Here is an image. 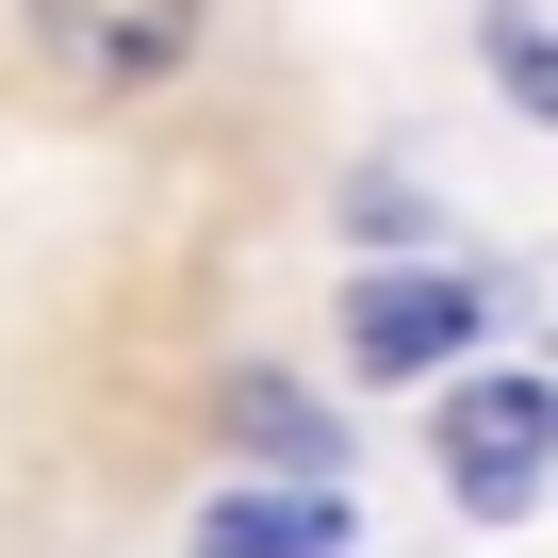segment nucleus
<instances>
[{
	"label": "nucleus",
	"mask_w": 558,
	"mask_h": 558,
	"mask_svg": "<svg viewBox=\"0 0 558 558\" xmlns=\"http://www.w3.org/2000/svg\"><path fill=\"white\" fill-rule=\"evenodd\" d=\"M427 476L476 509V525H525L558 493V378L542 362H460L427 395Z\"/></svg>",
	"instance_id": "f257e3e1"
},
{
	"label": "nucleus",
	"mask_w": 558,
	"mask_h": 558,
	"mask_svg": "<svg viewBox=\"0 0 558 558\" xmlns=\"http://www.w3.org/2000/svg\"><path fill=\"white\" fill-rule=\"evenodd\" d=\"M17 34H34V83L66 116H132L214 50V0H17Z\"/></svg>",
	"instance_id": "f03ea898"
},
{
	"label": "nucleus",
	"mask_w": 558,
	"mask_h": 558,
	"mask_svg": "<svg viewBox=\"0 0 558 558\" xmlns=\"http://www.w3.org/2000/svg\"><path fill=\"white\" fill-rule=\"evenodd\" d=\"M329 329H345L362 378H460V362L493 345V279H476V263H362Z\"/></svg>",
	"instance_id": "7ed1b4c3"
},
{
	"label": "nucleus",
	"mask_w": 558,
	"mask_h": 558,
	"mask_svg": "<svg viewBox=\"0 0 558 558\" xmlns=\"http://www.w3.org/2000/svg\"><path fill=\"white\" fill-rule=\"evenodd\" d=\"M214 427H230L246 476H345V411H329L296 362H230V378H214Z\"/></svg>",
	"instance_id": "20e7f679"
},
{
	"label": "nucleus",
	"mask_w": 558,
	"mask_h": 558,
	"mask_svg": "<svg viewBox=\"0 0 558 558\" xmlns=\"http://www.w3.org/2000/svg\"><path fill=\"white\" fill-rule=\"evenodd\" d=\"M197 558H362L345 476H230V493L197 509Z\"/></svg>",
	"instance_id": "39448f33"
},
{
	"label": "nucleus",
	"mask_w": 558,
	"mask_h": 558,
	"mask_svg": "<svg viewBox=\"0 0 558 558\" xmlns=\"http://www.w3.org/2000/svg\"><path fill=\"white\" fill-rule=\"evenodd\" d=\"M476 66H493V99H509V116H542V132H558V17H542V0H476Z\"/></svg>",
	"instance_id": "423d86ee"
},
{
	"label": "nucleus",
	"mask_w": 558,
	"mask_h": 558,
	"mask_svg": "<svg viewBox=\"0 0 558 558\" xmlns=\"http://www.w3.org/2000/svg\"><path fill=\"white\" fill-rule=\"evenodd\" d=\"M345 230H362L378 263H444V197H427L411 165H362V181H345Z\"/></svg>",
	"instance_id": "0eeeda50"
}]
</instances>
